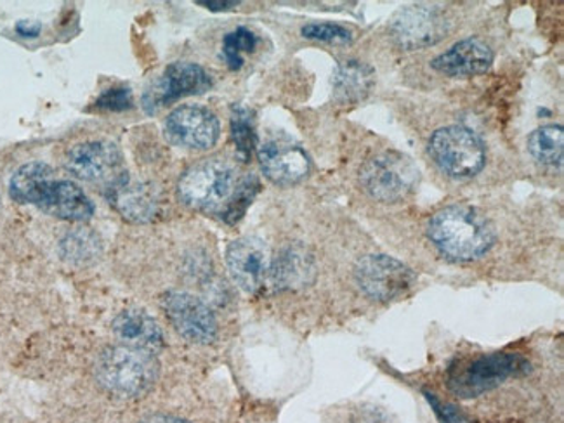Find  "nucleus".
<instances>
[{
    "label": "nucleus",
    "mask_w": 564,
    "mask_h": 423,
    "mask_svg": "<svg viewBox=\"0 0 564 423\" xmlns=\"http://www.w3.org/2000/svg\"><path fill=\"white\" fill-rule=\"evenodd\" d=\"M111 204L126 219L147 223L156 212V199L144 184H132L128 174L110 184Z\"/></svg>",
    "instance_id": "a211bd4d"
},
{
    "label": "nucleus",
    "mask_w": 564,
    "mask_h": 423,
    "mask_svg": "<svg viewBox=\"0 0 564 423\" xmlns=\"http://www.w3.org/2000/svg\"><path fill=\"white\" fill-rule=\"evenodd\" d=\"M141 423H186L183 422V420L180 419H172V416H150V419L144 420V422Z\"/></svg>",
    "instance_id": "473e14b6"
},
{
    "label": "nucleus",
    "mask_w": 564,
    "mask_h": 423,
    "mask_svg": "<svg viewBox=\"0 0 564 423\" xmlns=\"http://www.w3.org/2000/svg\"><path fill=\"white\" fill-rule=\"evenodd\" d=\"M259 187L261 186H259V181L256 180L254 175H250L240 186L235 187L234 195L228 199V204L221 212V217L228 225H235L243 217L247 208L252 204V199L258 195Z\"/></svg>",
    "instance_id": "a878e982"
},
{
    "label": "nucleus",
    "mask_w": 564,
    "mask_h": 423,
    "mask_svg": "<svg viewBox=\"0 0 564 423\" xmlns=\"http://www.w3.org/2000/svg\"><path fill=\"white\" fill-rule=\"evenodd\" d=\"M430 238L440 252L455 261H475L494 245V229L478 212L463 205L446 207L434 214Z\"/></svg>",
    "instance_id": "f257e3e1"
},
{
    "label": "nucleus",
    "mask_w": 564,
    "mask_h": 423,
    "mask_svg": "<svg viewBox=\"0 0 564 423\" xmlns=\"http://www.w3.org/2000/svg\"><path fill=\"white\" fill-rule=\"evenodd\" d=\"M351 423H391L384 411L377 408H361L352 415Z\"/></svg>",
    "instance_id": "c756f323"
},
{
    "label": "nucleus",
    "mask_w": 564,
    "mask_h": 423,
    "mask_svg": "<svg viewBox=\"0 0 564 423\" xmlns=\"http://www.w3.org/2000/svg\"><path fill=\"white\" fill-rule=\"evenodd\" d=\"M311 273V262L297 250H286L274 269V280L280 286L303 285Z\"/></svg>",
    "instance_id": "5701e85b"
},
{
    "label": "nucleus",
    "mask_w": 564,
    "mask_h": 423,
    "mask_svg": "<svg viewBox=\"0 0 564 423\" xmlns=\"http://www.w3.org/2000/svg\"><path fill=\"white\" fill-rule=\"evenodd\" d=\"M425 398H427L431 406H433L434 413H436L440 423H473L466 415H463L457 408L452 406V404L448 403H443V401H440L436 395L427 392Z\"/></svg>",
    "instance_id": "c85d7f7f"
},
{
    "label": "nucleus",
    "mask_w": 564,
    "mask_h": 423,
    "mask_svg": "<svg viewBox=\"0 0 564 423\" xmlns=\"http://www.w3.org/2000/svg\"><path fill=\"white\" fill-rule=\"evenodd\" d=\"M391 32L398 44L405 50L430 47L445 37L448 21L440 11L427 6H412L401 9L391 23Z\"/></svg>",
    "instance_id": "f8f14e48"
},
{
    "label": "nucleus",
    "mask_w": 564,
    "mask_h": 423,
    "mask_svg": "<svg viewBox=\"0 0 564 423\" xmlns=\"http://www.w3.org/2000/svg\"><path fill=\"white\" fill-rule=\"evenodd\" d=\"M32 205L50 216L72 223H83L95 216V205L84 193L83 187H78L72 181L54 180V175L39 187Z\"/></svg>",
    "instance_id": "4468645a"
},
{
    "label": "nucleus",
    "mask_w": 564,
    "mask_h": 423,
    "mask_svg": "<svg viewBox=\"0 0 564 423\" xmlns=\"http://www.w3.org/2000/svg\"><path fill=\"white\" fill-rule=\"evenodd\" d=\"M258 42V35L246 26L229 32L223 41V57L228 68L234 72L240 69L243 66V54L252 53Z\"/></svg>",
    "instance_id": "393cba45"
},
{
    "label": "nucleus",
    "mask_w": 564,
    "mask_h": 423,
    "mask_svg": "<svg viewBox=\"0 0 564 423\" xmlns=\"http://www.w3.org/2000/svg\"><path fill=\"white\" fill-rule=\"evenodd\" d=\"M430 155L445 174L466 180L481 172L487 150L481 139L466 127L448 126L434 132Z\"/></svg>",
    "instance_id": "39448f33"
},
{
    "label": "nucleus",
    "mask_w": 564,
    "mask_h": 423,
    "mask_svg": "<svg viewBox=\"0 0 564 423\" xmlns=\"http://www.w3.org/2000/svg\"><path fill=\"white\" fill-rule=\"evenodd\" d=\"M101 252V245L93 232L77 231L70 232L62 241L63 259L74 262V264H87L95 261Z\"/></svg>",
    "instance_id": "b1692460"
},
{
    "label": "nucleus",
    "mask_w": 564,
    "mask_h": 423,
    "mask_svg": "<svg viewBox=\"0 0 564 423\" xmlns=\"http://www.w3.org/2000/svg\"><path fill=\"white\" fill-rule=\"evenodd\" d=\"M303 37L328 44H349L352 33L336 23H310L303 29Z\"/></svg>",
    "instance_id": "bb28decb"
},
{
    "label": "nucleus",
    "mask_w": 564,
    "mask_h": 423,
    "mask_svg": "<svg viewBox=\"0 0 564 423\" xmlns=\"http://www.w3.org/2000/svg\"><path fill=\"white\" fill-rule=\"evenodd\" d=\"M376 74L370 66L360 62H346L336 69L334 90L343 102H358L372 89Z\"/></svg>",
    "instance_id": "6ab92c4d"
},
{
    "label": "nucleus",
    "mask_w": 564,
    "mask_h": 423,
    "mask_svg": "<svg viewBox=\"0 0 564 423\" xmlns=\"http://www.w3.org/2000/svg\"><path fill=\"white\" fill-rule=\"evenodd\" d=\"M231 139H234L237 155L243 162L250 159L254 151L258 138H256L254 119L252 111L247 110L246 106H234L231 113Z\"/></svg>",
    "instance_id": "4be33fe9"
},
{
    "label": "nucleus",
    "mask_w": 564,
    "mask_h": 423,
    "mask_svg": "<svg viewBox=\"0 0 564 423\" xmlns=\"http://www.w3.org/2000/svg\"><path fill=\"white\" fill-rule=\"evenodd\" d=\"M530 371V362L514 352H494L455 362L448 371V387L458 398H478L512 377Z\"/></svg>",
    "instance_id": "7ed1b4c3"
},
{
    "label": "nucleus",
    "mask_w": 564,
    "mask_h": 423,
    "mask_svg": "<svg viewBox=\"0 0 564 423\" xmlns=\"http://www.w3.org/2000/svg\"><path fill=\"white\" fill-rule=\"evenodd\" d=\"M415 274L403 262L388 256H368L356 268V283L376 301H393L412 289Z\"/></svg>",
    "instance_id": "0eeeda50"
},
{
    "label": "nucleus",
    "mask_w": 564,
    "mask_h": 423,
    "mask_svg": "<svg viewBox=\"0 0 564 423\" xmlns=\"http://www.w3.org/2000/svg\"><path fill=\"white\" fill-rule=\"evenodd\" d=\"M198 4L210 9V11H228V9L237 8L240 2H235V0H226V2H210V0H200Z\"/></svg>",
    "instance_id": "2f4dec72"
},
{
    "label": "nucleus",
    "mask_w": 564,
    "mask_h": 423,
    "mask_svg": "<svg viewBox=\"0 0 564 423\" xmlns=\"http://www.w3.org/2000/svg\"><path fill=\"white\" fill-rule=\"evenodd\" d=\"M213 87V78L202 66L195 63H172L164 74L143 96L147 111H155L162 106L172 105L180 99L207 93Z\"/></svg>",
    "instance_id": "1a4fd4ad"
},
{
    "label": "nucleus",
    "mask_w": 564,
    "mask_h": 423,
    "mask_svg": "<svg viewBox=\"0 0 564 423\" xmlns=\"http://www.w3.org/2000/svg\"><path fill=\"white\" fill-rule=\"evenodd\" d=\"M162 307L172 326L189 343L210 344L216 338V316L192 293L167 292L162 297Z\"/></svg>",
    "instance_id": "9d476101"
},
{
    "label": "nucleus",
    "mask_w": 564,
    "mask_h": 423,
    "mask_svg": "<svg viewBox=\"0 0 564 423\" xmlns=\"http://www.w3.org/2000/svg\"><path fill=\"white\" fill-rule=\"evenodd\" d=\"M494 63V53L485 42L467 39L440 54L433 62V68L448 77H473L485 74Z\"/></svg>",
    "instance_id": "dca6fc26"
},
{
    "label": "nucleus",
    "mask_w": 564,
    "mask_h": 423,
    "mask_svg": "<svg viewBox=\"0 0 564 423\" xmlns=\"http://www.w3.org/2000/svg\"><path fill=\"white\" fill-rule=\"evenodd\" d=\"M235 172L223 160H204L184 172L177 195L186 207L195 210H221L235 192Z\"/></svg>",
    "instance_id": "20e7f679"
},
{
    "label": "nucleus",
    "mask_w": 564,
    "mask_h": 423,
    "mask_svg": "<svg viewBox=\"0 0 564 423\" xmlns=\"http://www.w3.org/2000/svg\"><path fill=\"white\" fill-rule=\"evenodd\" d=\"M419 169L409 156L384 151L372 156L361 169V184L368 195L381 202H400L415 189Z\"/></svg>",
    "instance_id": "423d86ee"
},
{
    "label": "nucleus",
    "mask_w": 564,
    "mask_h": 423,
    "mask_svg": "<svg viewBox=\"0 0 564 423\" xmlns=\"http://www.w3.org/2000/svg\"><path fill=\"white\" fill-rule=\"evenodd\" d=\"M165 135L172 144L184 150H210L221 135V126L209 108L184 105L169 115Z\"/></svg>",
    "instance_id": "6e6552de"
},
{
    "label": "nucleus",
    "mask_w": 564,
    "mask_h": 423,
    "mask_svg": "<svg viewBox=\"0 0 564 423\" xmlns=\"http://www.w3.org/2000/svg\"><path fill=\"white\" fill-rule=\"evenodd\" d=\"M259 163L268 180L280 186L301 183L310 172L306 151L286 138L264 141L259 148Z\"/></svg>",
    "instance_id": "ddd939ff"
},
{
    "label": "nucleus",
    "mask_w": 564,
    "mask_h": 423,
    "mask_svg": "<svg viewBox=\"0 0 564 423\" xmlns=\"http://www.w3.org/2000/svg\"><path fill=\"white\" fill-rule=\"evenodd\" d=\"M528 150L533 159L549 167L563 165L564 131L561 126H544L532 132L528 139Z\"/></svg>",
    "instance_id": "aec40b11"
},
{
    "label": "nucleus",
    "mask_w": 564,
    "mask_h": 423,
    "mask_svg": "<svg viewBox=\"0 0 564 423\" xmlns=\"http://www.w3.org/2000/svg\"><path fill=\"white\" fill-rule=\"evenodd\" d=\"M95 108L99 111H110V113L131 110V89L123 86L110 87V89L105 90V93L96 99Z\"/></svg>",
    "instance_id": "cd10ccee"
},
{
    "label": "nucleus",
    "mask_w": 564,
    "mask_h": 423,
    "mask_svg": "<svg viewBox=\"0 0 564 423\" xmlns=\"http://www.w3.org/2000/svg\"><path fill=\"white\" fill-rule=\"evenodd\" d=\"M226 264L241 290L256 293L264 285L270 269L267 245L252 237L235 240L226 252Z\"/></svg>",
    "instance_id": "2eb2a0df"
},
{
    "label": "nucleus",
    "mask_w": 564,
    "mask_h": 423,
    "mask_svg": "<svg viewBox=\"0 0 564 423\" xmlns=\"http://www.w3.org/2000/svg\"><path fill=\"white\" fill-rule=\"evenodd\" d=\"M42 25L39 21H30L23 20L18 21L17 23V33L21 35V37L33 39L39 37V33H41Z\"/></svg>",
    "instance_id": "7c9ffc66"
},
{
    "label": "nucleus",
    "mask_w": 564,
    "mask_h": 423,
    "mask_svg": "<svg viewBox=\"0 0 564 423\" xmlns=\"http://www.w3.org/2000/svg\"><path fill=\"white\" fill-rule=\"evenodd\" d=\"M113 332L123 346L155 352L164 346V334L159 323L143 311L129 310L115 317Z\"/></svg>",
    "instance_id": "f3484780"
},
{
    "label": "nucleus",
    "mask_w": 564,
    "mask_h": 423,
    "mask_svg": "<svg viewBox=\"0 0 564 423\" xmlns=\"http://www.w3.org/2000/svg\"><path fill=\"white\" fill-rule=\"evenodd\" d=\"M122 153L107 141H89L72 148L66 156V169L87 183H105L110 186L119 181L122 172Z\"/></svg>",
    "instance_id": "9b49d317"
},
{
    "label": "nucleus",
    "mask_w": 564,
    "mask_h": 423,
    "mask_svg": "<svg viewBox=\"0 0 564 423\" xmlns=\"http://www.w3.org/2000/svg\"><path fill=\"white\" fill-rule=\"evenodd\" d=\"M156 375L159 365L152 352L123 344L102 350L96 362L98 382L119 398H140L152 389Z\"/></svg>",
    "instance_id": "f03ea898"
},
{
    "label": "nucleus",
    "mask_w": 564,
    "mask_h": 423,
    "mask_svg": "<svg viewBox=\"0 0 564 423\" xmlns=\"http://www.w3.org/2000/svg\"><path fill=\"white\" fill-rule=\"evenodd\" d=\"M54 175L53 169L42 162L26 163L18 169L9 183V195L18 204L32 205L33 198L37 195L39 187L45 180Z\"/></svg>",
    "instance_id": "412c9836"
}]
</instances>
